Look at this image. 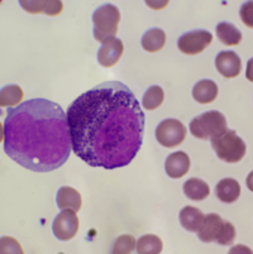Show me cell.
<instances>
[{
  "mask_svg": "<svg viewBox=\"0 0 253 254\" xmlns=\"http://www.w3.org/2000/svg\"><path fill=\"white\" fill-rule=\"evenodd\" d=\"M3 143L13 161L34 172L57 170L73 149L66 114L47 99H32L8 110Z\"/></svg>",
  "mask_w": 253,
  "mask_h": 254,
  "instance_id": "7a4b0ae2",
  "label": "cell"
},
{
  "mask_svg": "<svg viewBox=\"0 0 253 254\" xmlns=\"http://www.w3.org/2000/svg\"><path fill=\"white\" fill-rule=\"evenodd\" d=\"M1 253H23V249L17 240L10 237L1 238Z\"/></svg>",
  "mask_w": 253,
  "mask_h": 254,
  "instance_id": "d4e9b609",
  "label": "cell"
},
{
  "mask_svg": "<svg viewBox=\"0 0 253 254\" xmlns=\"http://www.w3.org/2000/svg\"><path fill=\"white\" fill-rule=\"evenodd\" d=\"M190 157L187 153L180 151L170 154L165 162V171L171 179H181L187 175L190 170Z\"/></svg>",
  "mask_w": 253,
  "mask_h": 254,
  "instance_id": "4fadbf2b",
  "label": "cell"
},
{
  "mask_svg": "<svg viewBox=\"0 0 253 254\" xmlns=\"http://www.w3.org/2000/svg\"><path fill=\"white\" fill-rule=\"evenodd\" d=\"M186 128L180 120L165 119L156 128L157 142L166 148H175L186 138Z\"/></svg>",
  "mask_w": 253,
  "mask_h": 254,
  "instance_id": "52a82bcc",
  "label": "cell"
},
{
  "mask_svg": "<svg viewBox=\"0 0 253 254\" xmlns=\"http://www.w3.org/2000/svg\"><path fill=\"white\" fill-rule=\"evenodd\" d=\"M252 1H248L241 9V18H242L243 23L247 25L248 28H252L253 23H252Z\"/></svg>",
  "mask_w": 253,
  "mask_h": 254,
  "instance_id": "484cf974",
  "label": "cell"
},
{
  "mask_svg": "<svg viewBox=\"0 0 253 254\" xmlns=\"http://www.w3.org/2000/svg\"><path fill=\"white\" fill-rule=\"evenodd\" d=\"M213 36L210 32L198 29L182 34L177 41V47L185 55L195 56L203 51H205L209 46L212 45Z\"/></svg>",
  "mask_w": 253,
  "mask_h": 254,
  "instance_id": "ba28073f",
  "label": "cell"
},
{
  "mask_svg": "<svg viewBox=\"0 0 253 254\" xmlns=\"http://www.w3.org/2000/svg\"><path fill=\"white\" fill-rule=\"evenodd\" d=\"M56 202L57 206L61 210H74V211H80L83 206V198L80 192L76 189L70 186L61 187L56 196Z\"/></svg>",
  "mask_w": 253,
  "mask_h": 254,
  "instance_id": "5bb4252c",
  "label": "cell"
},
{
  "mask_svg": "<svg viewBox=\"0 0 253 254\" xmlns=\"http://www.w3.org/2000/svg\"><path fill=\"white\" fill-rule=\"evenodd\" d=\"M217 36L220 42L228 47L238 46L242 42V33L240 29L228 22H222L218 24Z\"/></svg>",
  "mask_w": 253,
  "mask_h": 254,
  "instance_id": "ac0fdd59",
  "label": "cell"
},
{
  "mask_svg": "<svg viewBox=\"0 0 253 254\" xmlns=\"http://www.w3.org/2000/svg\"><path fill=\"white\" fill-rule=\"evenodd\" d=\"M147 5H150L152 9H162L166 5H169V1H162V3H155V1H146Z\"/></svg>",
  "mask_w": 253,
  "mask_h": 254,
  "instance_id": "4316f807",
  "label": "cell"
},
{
  "mask_svg": "<svg viewBox=\"0 0 253 254\" xmlns=\"http://www.w3.org/2000/svg\"><path fill=\"white\" fill-rule=\"evenodd\" d=\"M236 228L229 221L223 220L222 216L212 212L205 216L198 237L204 243H215L220 246H231L236 239Z\"/></svg>",
  "mask_w": 253,
  "mask_h": 254,
  "instance_id": "3957f363",
  "label": "cell"
},
{
  "mask_svg": "<svg viewBox=\"0 0 253 254\" xmlns=\"http://www.w3.org/2000/svg\"><path fill=\"white\" fill-rule=\"evenodd\" d=\"M215 67L223 77L236 78L242 70V61L233 51H223L215 57Z\"/></svg>",
  "mask_w": 253,
  "mask_h": 254,
  "instance_id": "8fae6325",
  "label": "cell"
},
{
  "mask_svg": "<svg viewBox=\"0 0 253 254\" xmlns=\"http://www.w3.org/2000/svg\"><path fill=\"white\" fill-rule=\"evenodd\" d=\"M165 100V91L161 86H151L143 96L142 105L146 110H156Z\"/></svg>",
  "mask_w": 253,
  "mask_h": 254,
  "instance_id": "603a6c76",
  "label": "cell"
},
{
  "mask_svg": "<svg viewBox=\"0 0 253 254\" xmlns=\"http://www.w3.org/2000/svg\"><path fill=\"white\" fill-rule=\"evenodd\" d=\"M164 249V243L160 237L153 234L143 235L136 244V251L139 254H160Z\"/></svg>",
  "mask_w": 253,
  "mask_h": 254,
  "instance_id": "44dd1931",
  "label": "cell"
},
{
  "mask_svg": "<svg viewBox=\"0 0 253 254\" xmlns=\"http://www.w3.org/2000/svg\"><path fill=\"white\" fill-rule=\"evenodd\" d=\"M217 197L224 204H233L241 196V185L234 179H223L215 187Z\"/></svg>",
  "mask_w": 253,
  "mask_h": 254,
  "instance_id": "9a60e30c",
  "label": "cell"
},
{
  "mask_svg": "<svg viewBox=\"0 0 253 254\" xmlns=\"http://www.w3.org/2000/svg\"><path fill=\"white\" fill-rule=\"evenodd\" d=\"M184 193L190 200L201 201L210 195V187L205 181L194 177V179L187 180L184 184Z\"/></svg>",
  "mask_w": 253,
  "mask_h": 254,
  "instance_id": "d6986e66",
  "label": "cell"
},
{
  "mask_svg": "<svg viewBox=\"0 0 253 254\" xmlns=\"http://www.w3.org/2000/svg\"><path fill=\"white\" fill-rule=\"evenodd\" d=\"M228 129L226 117L220 112L212 110L194 118L190 123V131L199 139L208 140L219 137Z\"/></svg>",
  "mask_w": 253,
  "mask_h": 254,
  "instance_id": "5b68a950",
  "label": "cell"
},
{
  "mask_svg": "<svg viewBox=\"0 0 253 254\" xmlns=\"http://www.w3.org/2000/svg\"><path fill=\"white\" fill-rule=\"evenodd\" d=\"M218 85L212 80H201L192 89V98L199 104H210L218 98Z\"/></svg>",
  "mask_w": 253,
  "mask_h": 254,
  "instance_id": "e0dca14e",
  "label": "cell"
},
{
  "mask_svg": "<svg viewBox=\"0 0 253 254\" xmlns=\"http://www.w3.org/2000/svg\"><path fill=\"white\" fill-rule=\"evenodd\" d=\"M66 117L74 152L91 167H125L142 147L145 113L120 81L103 82L81 94Z\"/></svg>",
  "mask_w": 253,
  "mask_h": 254,
  "instance_id": "6da1fadb",
  "label": "cell"
},
{
  "mask_svg": "<svg viewBox=\"0 0 253 254\" xmlns=\"http://www.w3.org/2000/svg\"><path fill=\"white\" fill-rule=\"evenodd\" d=\"M79 226H80V221L76 215V211L62 210V212H60L53 220L52 230L57 239L66 242V240H71L76 237Z\"/></svg>",
  "mask_w": 253,
  "mask_h": 254,
  "instance_id": "9c48e42d",
  "label": "cell"
},
{
  "mask_svg": "<svg viewBox=\"0 0 253 254\" xmlns=\"http://www.w3.org/2000/svg\"><path fill=\"white\" fill-rule=\"evenodd\" d=\"M136 251V239L133 235L124 234L120 235L117 240H115L111 253L113 254H129L132 252Z\"/></svg>",
  "mask_w": 253,
  "mask_h": 254,
  "instance_id": "cb8c5ba5",
  "label": "cell"
},
{
  "mask_svg": "<svg viewBox=\"0 0 253 254\" xmlns=\"http://www.w3.org/2000/svg\"><path fill=\"white\" fill-rule=\"evenodd\" d=\"M24 98V92L22 87L18 85H9L1 89L0 92V105L1 108L17 106Z\"/></svg>",
  "mask_w": 253,
  "mask_h": 254,
  "instance_id": "7402d4cb",
  "label": "cell"
},
{
  "mask_svg": "<svg viewBox=\"0 0 253 254\" xmlns=\"http://www.w3.org/2000/svg\"><path fill=\"white\" fill-rule=\"evenodd\" d=\"M166 45V33L162 29L153 28L150 29L142 37L143 50L150 53H156L161 51Z\"/></svg>",
  "mask_w": 253,
  "mask_h": 254,
  "instance_id": "ffe728a7",
  "label": "cell"
},
{
  "mask_svg": "<svg viewBox=\"0 0 253 254\" xmlns=\"http://www.w3.org/2000/svg\"><path fill=\"white\" fill-rule=\"evenodd\" d=\"M120 22V11L117 6L106 4L100 6L92 14L94 23V38L97 42L104 43L118 33Z\"/></svg>",
  "mask_w": 253,
  "mask_h": 254,
  "instance_id": "8992f818",
  "label": "cell"
},
{
  "mask_svg": "<svg viewBox=\"0 0 253 254\" xmlns=\"http://www.w3.org/2000/svg\"><path fill=\"white\" fill-rule=\"evenodd\" d=\"M20 6L31 14H47L56 17L64 10V3L60 0H20Z\"/></svg>",
  "mask_w": 253,
  "mask_h": 254,
  "instance_id": "7c38bea8",
  "label": "cell"
},
{
  "mask_svg": "<svg viewBox=\"0 0 253 254\" xmlns=\"http://www.w3.org/2000/svg\"><path fill=\"white\" fill-rule=\"evenodd\" d=\"M204 219V212L195 206H185L180 211V223L187 232L198 233L203 225Z\"/></svg>",
  "mask_w": 253,
  "mask_h": 254,
  "instance_id": "2e32d148",
  "label": "cell"
},
{
  "mask_svg": "<svg viewBox=\"0 0 253 254\" xmlns=\"http://www.w3.org/2000/svg\"><path fill=\"white\" fill-rule=\"evenodd\" d=\"M212 147L218 158L227 163H238L247 152V145L234 130L227 129L219 137L212 138Z\"/></svg>",
  "mask_w": 253,
  "mask_h": 254,
  "instance_id": "277c9868",
  "label": "cell"
},
{
  "mask_svg": "<svg viewBox=\"0 0 253 254\" xmlns=\"http://www.w3.org/2000/svg\"><path fill=\"white\" fill-rule=\"evenodd\" d=\"M124 52V45L119 38L108 39L101 43V47L97 52V61L105 68H110L119 62Z\"/></svg>",
  "mask_w": 253,
  "mask_h": 254,
  "instance_id": "30bf717a",
  "label": "cell"
}]
</instances>
